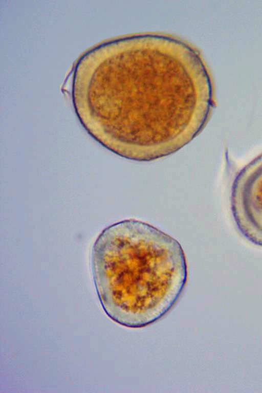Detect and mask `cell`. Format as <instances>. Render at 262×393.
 <instances>
[{
	"label": "cell",
	"mask_w": 262,
	"mask_h": 393,
	"mask_svg": "<svg viewBox=\"0 0 262 393\" xmlns=\"http://www.w3.org/2000/svg\"><path fill=\"white\" fill-rule=\"evenodd\" d=\"M92 266L99 291L119 309L118 322L130 328L146 326L164 316L187 279V260L178 241L134 219L101 232Z\"/></svg>",
	"instance_id": "obj_1"
},
{
	"label": "cell",
	"mask_w": 262,
	"mask_h": 393,
	"mask_svg": "<svg viewBox=\"0 0 262 393\" xmlns=\"http://www.w3.org/2000/svg\"><path fill=\"white\" fill-rule=\"evenodd\" d=\"M231 204L238 230L249 241L262 247V153L235 176Z\"/></svg>",
	"instance_id": "obj_2"
}]
</instances>
